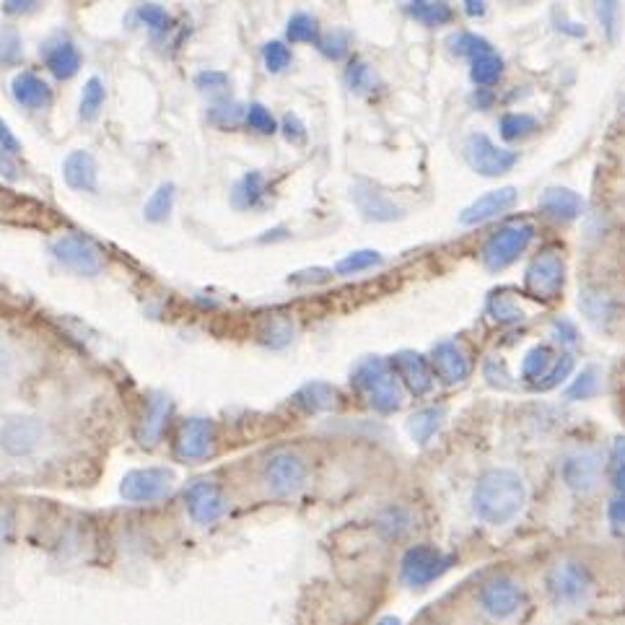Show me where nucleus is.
Listing matches in <instances>:
<instances>
[{"instance_id":"1","label":"nucleus","mask_w":625,"mask_h":625,"mask_svg":"<svg viewBox=\"0 0 625 625\" xmlns=\"http://www.w3.org/2000/svg\"><path fill=\"white\" fill-rule=\"evenodd\" d=\"M527 501L524 480L514 470L496 467L480 475L475 491H472V509L480 522L491 527H504L519 517Z\"/></svg>"},{"instance_id":"2","label":"nucleus","mask_w":625,"mask_h":625,"mask_svg":"<svg viewBox=\"0 0 625 625\" xmlns=\"http://www.w3.org/2000/svg\"><path fill=\"white\" fill-rule=\"evenodd\" d=\"M353 384L369 397L371 408L379 413H395L402 405V387L395 371L382 358L371 356L358 361L353 369Z\"/></svg>"},{"instance_id":"3","label":"nucleus","mask_w":625,"mask_h":625,"mask_svg":"<svg viewBox=\"0 0 625 625\" xmlns=\"http://www.w3.org/2000/svg\"><path fill=\"white\" fill-rule=\"evenodd\" d=\"M545 589L553 605L558 607H584L594 592V576L587 563L563 558L553 563L545 576Z\"/></svg>"},{"instance_id":"4","label":"nucleus","mask_w":625,"mask_h":625,"mask_svg":"<svg viewBox=\"0 0 625 625\" xmlns=\"http://www.w3.org/2000/svg\"><path fill=\"white\" fill-rule=\"evenodd\" d=\"M527 594L524 587L514 576L498 574L488 579L478 592V607L485 618L496 620V623H506L514 615L522 613Z\"/></svg>"},{"instance_id":"5","label":"nucleus","mask_w":625,"mask_h":625,"mask_svg":"<svg viewBox=\"0 0 625 625\" xmlns=\"http://www.w3.org/2000/svg\"><path fill=\"white\" fill-rule=\"evenodd\" d=\"M307 462L294 452H275L262 465V483L273 498H294L307 485Z\"/></svg>"},{"instance_id":"6","label":"nucleus","mask_w":625,"mask_h":625,"mask_svg":"<svg viewBox=\"0 0 625 625\" xmlns=\"http://www.w3.org/2000/svg\"><path fill=\"white\" fill-rule=\"evenodd\" d=\"M449 566H452V558L447 553H441L436 545L421 543L405 550L400 561V576L408 587L423 589L447 574Z\"/></svg>"},{"instance_id":"7","label":"nucleus","mask_w":625,"mask_h":625,"mask_svg":"<svg viewBox=\"0 0 625 625\" xmlns=\"http://www.w3.org/2000/svg\"><path fill=\"white\" fill-rule=\"evenodd\" d=\"M532 236H535V226L532 224H509L504 229H498L491 234V239L483 247V265L491 273L509 268L511 262L522 255L524 249L530 247Z\"/></svg>"},{"instance_id":"8","label":"nucleus","mask_w":625,"mask_h":625,"mask_svg":"<svg viewBox=\"0 0 625 625\" xmlns=\"http://www.w3.org/2000/svg\"><path fill=\"white\" fill-rule=\"evenodd\" d=\"M563 283H566V265L563 257L553 249H545L535 260L530 262V268L524 273V286L535 299L553 301L561 296Z\"/></svg>"},{"instance_id":"9","label":"nucleus","mask_w":625,"mask_h":625,"mask_svg":"<svg viewBox=\"0 0 625 625\" xmlns=\"http://www.w3.org/2000/svg\"><path fill=\"white\" fill-rule=\"evenodd\" d=\"M50 252L55 255V260L63 262L65 268L76 270L78 275H86V278H94L104 270V252L91 242L89 236H60L58 242H52Z\"/></svg>"},{"instance_id":"10","label":"nucleus","mask_w":625,"mask_h":625,"mask_svg":"<svg viewBox=\"0 0 625 625\" xmlns=\"http://www.w3.org/2000/svg\"><path fill=\"white\" fill-rule=\"evenodd\" d=\"M465 159L472 172L483 174V177H501L514 169L519 156L514 151L498 148L488 135L472 133L465 143Z\"/></svg>"},{"instance_id":"11","label":"nucleus","mask_w":625,"mask_h":625,"mask_svg":"<svg viewBox=\"0 0 625 625\" xmlns=\"http://www.w3.org/2000/svg\"><path fill=\"white\" fill-rule=\"evenodd\" d=\"M174 475L164 467H146L133 470L122 478L120 493L130 504H154L172 493Z\"/></svg>"},{"instance_id":"12","label":"nucleus","mask_w":625,"mask_h":625,"mask_svg":"<svg viewBox=\"0 0 625 625\" xmlns=\"http://www.w3.org/2000/svg\"><path fill=\"white\" fill-rule=\"evenodd\" d=\"M185 501L192 522L203 524V527L218 522L229 511V501H226L224 491L216 483H211V480L192 483L185 491Z\"/></svg>"},{"instance_id":"13","label":"nucleus","mask_w":625,"mask_h":625,"mask_svg":"<svg viewBox=\"0 0 625 625\" xmlns=\"http://www.w3.org/2000/svg\"><path fill=\"white\" fill-rule=\"evenodd\" d=\"M563 480L576 496H592L602 483V462L589 449L571 452L563 460Z\"/></svg>"},{"instance_id":"14","label":"nucleus","mask_w":625,"mask_h":625,"mask_svg":"<svg viewBox=\"0 0 625 625\" xmlns=\"http://www.w3.org/2000/svg\"><path fill=\"white\" fill-rule=\"evenodd\" d=\"M45 439V426L37 418H11L0 428V449L8 457H29Z\"/></svg>"},{"instance_id":"15","label":"nucleus","mask_w":625,"mask_h":625,"mask_svg":"<svg viewBox=\"0 0 625 625\" xmlns=\"http://www.w3.org/2000/svg\"><path fill=\"white\" fill-rule=\"evenodd\" d=\"M216 449V428L208 418H190L177 439V454L187 462L208 460Z\"/></svg>"},{"instance_id":"16","label":"nucleus","mask_w":625,"mask_h":625,"mask_svg":"<svg viewBox=\"0 0 625 625\" xmlns=\"http://www.w3.org/2000/svg\"><path fill=\"white\" fill-rule=\"evenodd\" d=\"M431 366L444 384H460L470 377L472 364L467 351L454 340H441L431 351Z\"/></svg>"},{"instance_id":"17","label":"nucleus","mask_w":625,"mask_h":625,"mask_svg":"<svg viewBox=\"0 0 625 625\" xmlns=\"http://www.w3.org/2000/svg\"><path fill=\"white\" fill-rule=\"evenodd\" d=\"M392 369L397 371L395 377L402 379V384L408 387L410 395L423 397L434 387V374L428 369L426 358L418 356L413 351H402L392 358Z\"/></svg>"},{"instance_id":"18","label":"nucleus","mask_w":625,"mask_h":625,"mask_svg":"<svg viewBox=\"0 0 625 625\" xmlns=\"http://www.w3.org/2000/svg\"><path fill=\"white\" fill-rule=\"evenodd\" d=\"M514 203H517V190H514V187H501V190L485 192L483 198H478L475 203L467 205L465 211H462L460 221L465 226L483 224V221H491V218L509 211Z\"/></svg>"},{"instance_id":"19","label":"nucleus","mask_w":625,"mask_h":625,"mask_svg":"<svg viewBox=\"0 0 625 625\" xmlns=\"http://www.w3.org/2000/svg\"><path fill=\"white\" fill-rule=\"evenodd\" d=\"M351 198L356 203V208L364 213L366 221H395V218L402 216V211L392 203L382 190H377L369 182H358L353 185Z\"/></svg>"},{"instance_id":"20","label":"nucleus","mask_w":625,"mask_h":625,"mask_svg":"<svg viewBox=\"0 0 625 625\" xmlns=\"http://www.w3.org/2000/svg\"><path fill=\"white\" fill-rule=\"evenodd\" d=\"M63 177L68 187L78 192H96L99 187V169L89 151H73L63 164Z\"/></svg>"},{"instance_id":"21","label":"nucleus","mask_w":625,"mask_h":625,"mask_svg":"<svg viewBox=\"0 0 625 625\" xmlns=\"http://www.w3.org/2000/svg\"><path fill=\"white\" fill-rule=\"evenodd\" d=\"M540 211L555 221H574L584 213V200L574 190L566 187H550L540 195Z\"/></svg>"},{"instance_id":"22","label":"nucleus","mask_w":625,"mask_h":625,"mask_svg":"<svg viewBox=\"0 0 625 625\" xmlns=\"http://www.w3.org/2000/svg\"><path fill=\"white\" fill-rule=\"evenodd\" d=\"M13 99L26 109H45L52 104V89L50 83L42 81L34 73L24 71L11 81Z\"/></svg>"},{"instance_id":"23","label":"nucleus","mask_w":625,"mask_h":625,"mask_svg":"<svg viewBox=\"0 0 625 625\" xmlns=\"http://www.w3.org/2000/svg\"><path fill=\"white\" fill-rule=\"evenodd\" d=\"M42 52H45L50 73L55 78H60V81L73 78L78 73V68H81V52H78L76 45L68 42V39H58V42L47 45Z\"/></svg>"},{"instance_id":"24","label":"nucleus","mask_w":625,"mask_h":625,"mask_svg":"<svg viewBox=\"0 0 625 625\" xmlns=\"http://www.w3.org/2000/svg\"><path fill=\"white\" fill-rule=\"evenodd\" d=\"M169 415H172V402L166 400L164 395H156L154 400H151V405H148L146 415H143L141 428H138V439H141V444H146V447L159 444Z\"/></svg>"},{"instance_id":"25","label":"nucleus","mask_w":625,"mask_h":625,"mask_svg":"<svg viewBox=\"0 0 625 625\" xmlns=\"http://www.w3.org/2000/svg\"><path fill=\"white\" fill-rule=\"evenodd\" d=\"M296 405L304 408L307 413H325V410L335 408L338 402V390L327 382H309L296 392Z\"/></svg>"},{"instance_id":"26","label":"nucleus","mask_w":625,"mask_h":625,"mask_svg":"<svg viewBox=\"0 0 625 625\" xmlns=\"http://www.w3.org/2000/svg\"><path fill=\"white\" fill-rule=\"evenodd\" d=\"M555 353L550 351L548 345H535L527 356H524L522 361V379L527 384H532V387H537V384L543 382L545 377H548V371L553 369L555 364Z\"/></svg>"},{"instance_id":"27","label":"nucleus","mask_w":625,"mask_h":625,"mask_svg":"<svg viewBox=\"0 0 625 625\" xmlns=\"http://www.w3.org/2000/svg\"><path fill=\"white\" fill-rule=\"evenodd\" d=\"M441 423H444V410L441 408H423L418 410L415 415H410V421H408V431L410 436H413L415 444H428V441L434 439L436 431L441 428Z\"/></svg>"},{"instance_id":"28","label":"nucleus","mask_w":625,"mask_h":625,"mask_svg":"<svg viewBox=\"0 0 625 625\" xmlns=\"http://www.w3.org/2000/svg\"><path fill=\"white\" fill-rule=\"evenodd\" d=\"M262 195H265V182L257 172H249L236 182L234 192H231V203H234V208L247 211V208H255L260 203Z\"/></svg>"},{"instance_id":"29","label":"nucleus","mask_w":625,"mask_h":625,"mask_svg":"<svg viewBox=\"0 0 625 625\" xmlns=\"http://www.w3.org/2000/svg\"><path fill=\"white\" fill-rule=\"evenodd\" d=\"M104 99H107V91H104V81L102 78H89L86 86H83L81 94V120L83 122H94L99 117L104 107Z\"/></svg>"},{"instance_id":"30","label":"nucleus","mask_w":625,"mask_h":625,"mask_svg":"<svg viewBox=\"0 0 625 625\" xmlns=\"http://www.w3.org/2000/svg\"><path fill=\"white\" fill-rule=\"evenodd\" d=\"M488 317L498 325H517L524 319V309L506 294H493L488 299Z\"/></svg>"},{"instance_id":"31","label":"nucleus","mask_w":625,"mask_h":625,"mask_svg":"<svg viewBox=\"0 0 625 625\" xmlns=\"http://www.w3.org/2000/svg\"><path fill=\"white\" fill-rule=\"evenodd\" d=\"M174 208V185H161L159 190L148 198L146 208H143V216H146V221H151V224H164L166 218H169V213H172Z\"/></svg>"},{"instance_id":"32","label":"nucleus","mask_w":625,"mask_h":625,"mask_svg":"<svg viewBox=\"0 0 625 625\" xmlns=\"http://www.w3.org/2000/svg\"><path fill=\"white\" fill-rule=\"evenodd\" d=\"M501 73H504V63H501V58H498L496 52H483V55H478V58L472 60V81L478 83V86H493V83L501 78Z\"/></svg>"},{"instance_id":"33","label":"nucleus","mask_w":625,"mask_h":625,"mask_svg":"<svg viewBox=\"0 0 625 625\" xmlns=\"http://www.w3.org/2000/svg\"><path fill=\"white\" fill-rule=\"evenodd\" d=\"M408 11L415 21H421V24H426V26H441L452 21V8H449L447 3H428V0H418V3H410Z\"/></svg>"},{"instance_id":"34","label":"nucleus","mask_w":625,"mask_h":625,"mask_svg":"<svg viewBox=\"0 0 625 625\" xmlns=\"http://www.w3.org/2000/svg\"><path fill=\"white\" fill-rule=\"evenodd\" d=\"M498 128H501V135H504L506 141H522V138H530L535 133L537 120L524 115V112H509V115L501 117Z\"/></svg>"},{"instance_id":"35","label":"nucleus","mask_w":625,"mask_h":625,"mask_svg":"<svg viewBox=\"0 0 625 625\" xmlns=\"http://www.w3.org/2000/svg\"><path fill=\"white\" fill-rule=\"evenodd\" d=\"M379 262H382L379 252H374V249H361V252H351L348 257H343L335 270H338V275H358L364 273V270L374 268V265H379Z\"/></svg>"},{"instance_id":"36","label":"nucleus","mask_w":625,"mask_h":625,"mask_svg":"<svg viewBox=\"0 0 625 625\" xmlns=\"http://www.w3.org/2000/svg\"><path fill=\"white\" fill-rule=\"evenodd\" d=\"M379 527H382L384 535L392 537V540H397V537L408 535V532L413 530V517H410L408 511L390 509L382 519H379Z\"/></svg>"},{"instance_id":"37","label":"nucleus","mask_w":625,"mask_h":625,"mask_svg":"<svg viewBox=\"0 0 625 625\" xmlns=\"http://www.w3.org/2000/svg\"><path fill=\"white\" fill-rule=\"evenodd\" d=\"M288 39L291 42H317L319 29L317 21L309 13H296L294 19L288 21Z\"/></svg>"},{"instance_id":"38","label":"nucleus","mask_w":625,"mask_h":625,"mask_svg":"<svg viewBox=\"0 0 625 625\" xmlns=\"http://www.w3.org/2000/svg\"><path fill=\"white\" fill-rule=\"evenodd\" d=\"M597 390H600V371L584 369L579 377H576V382L568 387L566 397L568 400H587V397H592Z\"/></svg>"},{"instance_id":"39","label":"nucleus","mask_w":625,"mask_h":625,"mask_svg":"<svg viewBox=\"0 0 625 625\" xmlns=\"http://www.w3.org/2000/svg\"><path fill=\"white\" fill-rule=\"evenodd\" d=\"M607 472H610V480H613L615 491L625 493V436L615 439L613 449H610V465H607Z\"/></svg>"},{"instance_id":"40","label":"nucleus","mask_w":625,"mask_h":625,"mask_svg":"<svg viewBox=\"0 0 625 625\" xmlns=\"http://www.w3.org/2000/svg\"><path fill=\"white\" fill-rule=\"evenodd\" d=\"M244 122H247L249 130H255V133L262 135H270L275 133V117L270 115L268 107H262V104H249L247 112H244Z\"/></svg>"},{"instance_id":"41","label":"nucleus","mask_w":625,"mask_h":625,"mask_svg":"<svg viewBox=\"0 0 625 625\" xmlns=\"http://www.w3.org/2000/svg\"><path fill=\"white\" fill-rule=\"evenodd\" d=\"M348 47H351V34L345 32V29H332L330 34L319 39V50L332 60H340L343 55H348Z\"/></svg>"},{"instance_id":"42","label":"nucleus","mask_w":625,"mask_h":625,"mask_svg":"<svg viewBox=\"0 0 625 625\" xmlns=\"http://www.w3.org/2000/svg\"><path fill=\"white\" fill-rule=\"evenodd\" d=\"M262 60L270 73H283L291 65V50L283 42H268L262 47Z\"/></svg>"},{"instance_id":"43","label":"nucleus","mask_w":625,"mask_h":625,"mask_svg":"<svg viewBox=\"0 0 625 625\" xmlns=\"http://www.w3.org/2000/svg\"><path fill=\"white\" fill-rule=\"evenodd\" d=\"M138 16H141V21L151 29V32H169V29H172L169 13L161 6H156V3H148V6L138 8Z\"/></svg>"},{"instance_id":"44","label":"nucleus","mask_w":625,"mask_h":625,"mask_svg":"<svg viewBox=\"0 0 625 625\" xmlns=\"http://www.w3.org/2000/svg\"><path fill=\"white\" fill-rule=\"evenodd\" d=\"M571 369H574V358H571V353H563V356L555 358L553 369L548 371V377L537 384L535 390H553V387H558L571 374Z\"/></svg>"},{"instance_id":"45","label":"nucleus","mask_w":625,"mask_h":625,"mask_svg":"<svg viewBox=\"0 0 625 625\" xmlns=\"http://www.w3.org/2000/svg\"><path fill=\"white\" fill-rule=\"evenodd\" d=\"M452 45L454 52L467 55L470 60H475L478 55H483V52H491V45H488L483 37H478V34H460V37L452 39Z\"/></svg>"},{"instance_id":"46","label":"nucleus","mask_w":625,"mask_h":625,"mask_svg":"<svg viewBox=\"0 0 625 625\" xmlns=\"http://www.w3.org/2000/svg\"><path fill=\"white\" fill-rule=\"evenodd\" d=\"M345 81L353 91H369L374 89V71L366 63H353L345 73Z\"/></svg>"},{"instance_id":"47","label":"nucleus","mask_w":625,"mask_h":625,"mask_svg":"<svg viewBox=\"0 0 625 625\" xmlns=\"http://www.w3.org/2000/svg\"><path fill=\"white\" fill-rule=\"evenodd\" d=\"M21 58V37L13 29H3L0 32V63H16Z\"/></svg>"},{"instance_id":"48","label":"nucleus","mask_w":625,"mask_h":625,"mask_svg":"<svg viewBox=\"0 0 625 625\" xmlns=\"http://www.w3.org/2000/svg\"><path fill=\"white\" fill-rule=\"evenodd\" d=\"M242 107L239 104H218L211 109V122H216L218 128H234L236 122L242 120Z\"/></svg>"},{"instance_id":"49","label":"nucleus","mask_w":625,"mask_h":625,"mask_svg":"<svg viewBox=\"0 0 625 625\" xmlns=\"http://www.w3.org/2000/svg\"><path fill=\"white\" fill-rule=\"evenodd\" d=\"M195 83H198V89L216 94V91H224L226 86H229V78H226L224 73L208 71V73H200V76L195 78Z\"/></svg>"},{"instance_id":"50","label":"nucleus","mask_w":625,"mask_h":625,"mask_svg":"<svg viewBox=\"0 0 625 625\" xmlns=\"http://www.w3.org/2000/svg\"><path fill=\"white\" fill-rule=\"evenodd\" d=\"M283 135H286L291 143L307 141V130H304V125H301L296 115H286V120H283Z\"/></svg>"},{"instance_id":"51","label":"nucleus","mask_w":625,"mask_h":625,"mask_svg":"<svg viewBox=\"0 0 625 625\" xmlns=\"http://www.w3.org/2000/svg\"><path fill=\"white\" fill-rule=\"evenodd\" d=\"M0 177L8 179V182H16L21 177V169L16 164V159L11 154H6L3 148H0Z\"/></svg>"},{"instance_id":"52","label":"nucleus","mask_w":625,"mask_h":625,"mask_svg":"<svg viewBox=\"0 0 625 625\" xmlns=\"http://www.w3.org/2000/svg\"><path fill=\"white\" fill-rule=\"evenodd\" d=\"M0 148H3V151H6V154H11V156H16L21 151L19 138H16V135L8 130V125L3 120H0Z\"/></svg>"},{"instance_id":"53","label":"nucleus","mask_w":625,"mask_h":625,"mask_svg":"<svg viewBox=\"0 0 625 625\" xmlns=\"http://www.w3.org/2000/svg\"><path fill=\"white\" fill-rule=\"evenodd\" d=\"M553 335H555V340H558V343H576V327L571 325V322H566V319H558V322H555L553 325Z\"/></svg>"},{"instance_id":"54","label":"nucleus","mask_w":625,"mask_h":625,"mask_svg":"<svg viewBox=\"0 0 625 625\" xmlns=\"http://www.w3.org/2000/svg\"><path fill=\"white\" fill-rule=\"evenodd\" d=\"M610 522L618 524V527H625V493H618L610 501Z\"/></svg>"},{"instance_id":"55","label":"nucleus","mask_w":625,"mask_h":625,"mask_svg":"<svg viewBox=\"0 0 625 625\" xmlns=\"http://www.w3.org/2000/svg\"><path fill=\"white\" fill-rule=\"evenodd\" d=\"M39 3H16V0H8V3H3V11L6 13H32L37 11Z\"/></svg>"},{"instance_id":"56","label":"nucleus","mask_w":625,"mask_h":625,"mask_svg":"<svg viewBox=\"0 0 625 625\" xmlns=\"http://www.w3.org/2000/svg\"><path fill=\"white\" fill-rule=\"evenodd\" d=\"M465 6L470 16H483L485 13V3H465Z\"/></svg>"},{"instance_id":"57","label":"nucleus","mask_w":625,"mask_h":625,"mask_svg":"<svg viewBox=\"0 0 625 625\" xmlns=\"http://www.w3.org/2000/svg\"><path fill=\"white\" fill-rule=\"evenodd\" d=\"M374 625H400V620L392 618V615H390V618H382V620H379V623H374Z\"/></svg>"}]
</instances>
